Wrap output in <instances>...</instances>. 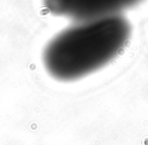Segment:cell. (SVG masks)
Masks as SVG:
<instances>
[{
  "mask_svg": "<svg viewBox=\"0 0 148 145\" xmlns=\"http://www.w3.org/2000/svg\"><path fill=\"white\" fill-rule=\"evenodd\" d=\"M131 37V25L122 14L77 21L46 45L43 64L59 81L83 78L111 63Z\"/></svg>",
  "mask_w": 148,
  "mask_h": 145,
  "instance_id": "cell-1",
  "label": "cell"
},
{
  "mask_svg": "<svg viewBox=\"0 0 148 145\" xmlns=\"http://www.w3.org/2000/svg\"><path fill=\"white\" fill-rule=\"evenodd\" d=\"M142 0H44V5L54 15L76 21L95 19L134 6Z\"/></svg>",
  "mask_w": 148,
  "mask_h": 145,
  "instance_id": "cell-2",
  "label": "cell"
}]
</instances>
